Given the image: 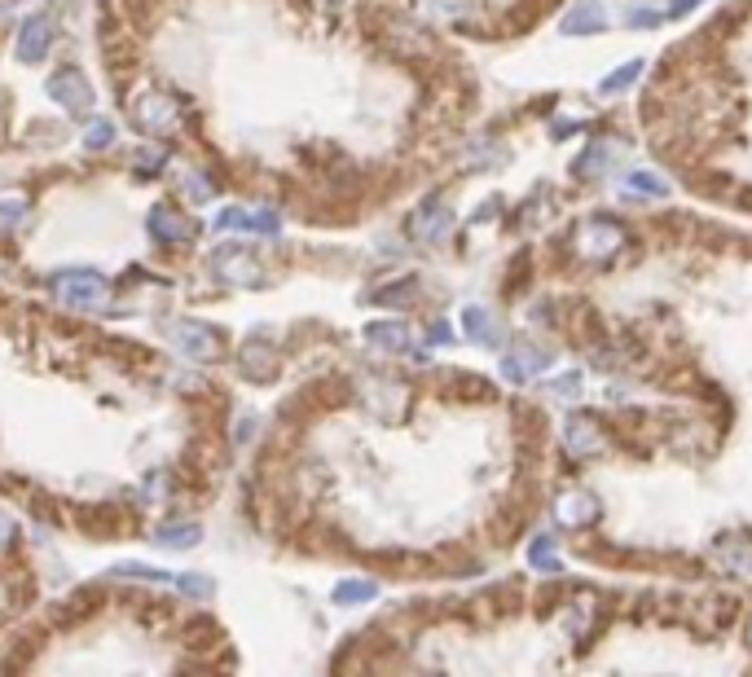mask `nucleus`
<instances>
[{
  "mask_svg": "<svg viewBox=\"0 0 752 677\" xmlns=\"http://www.w3.org/2000/svg\"><path fill=\"white\" fill-rule=\"evenodd\" d=\"M559 519L568 528H585V524H594V519H599V502H594L590 493H568L559 502Z\"/></svg>",
  "mask_w": 752,
  "mask_h": 677,
  "instance_id": "nucleus-5",
  "label": "nucleus"
},
{
  "mask_svg": "<svg viewBox=\"0 0 752 677\" xmlns=\"http://www.w3.org/2000/svg\"><path fill=\"white\" fill-rule=\"evenodd\" d=\"M717 563L731 576H752V546L744 537H722L717 541Z\"/></svg>",
  "mask_w": 752,
  "mask_h": 677,
  "instance_id": "nucleus-4",
  "label": "nucleus"
},
{
  "mask_svg": "<svg viewBox=\"0 0 752 677\" xmlns=\"http://www.w3.org/2000/svg\"><path fill=\"white\" fill-rule=\"evenodd\" d=\"M607 159H612V146H590V150H585L577 163H572V172H577V176H594V172H599Z\"/></svg>",
  "mask_w": 752,
  "mask_h": 677,
  "instance_id": "nucleus-8",
  "label": "nucleus"
},
{
  "mask_svg": "<svg viewBox=\"0 0 752 677\" xmlns=\"http://www.w3.org/2000/svg\"><path fill=\"white\" fill-rule=\"evenodd\" d=\"M603 27H607V18L594 0H585V5H577L568 18H563V31H568V36H577V31L581 36H594V31H603Z\"/></svg>",
  "mask_w": 752,
  "mask_h": 677,
  "instance_id": "nucleus-6",
  "label": "nucleus"
},
{
  "mask_svg": "<svg viewBox=\"0 0 752 677\" xmlns=\"http://www.w3.org/2000/svg\"><path fill=\"white\" fill-rule=\"evenodd\" d=\"M621 242H625V229L612 225V220H603V216L585 220L581 233H577V247H581V255H590V260H607V255H616Z\"/></svg>",
  "mask_w": 752,
  "mask_h": 677,
  "instance_id": "nucleus-1",
  "label": "nucleus"
},
{
  "mask_svg": "<svg viewBox=\"0 0 752 677\" xmlns=\"http://www.w3.org/2000/svg\"><path fill=\"white\" fill-rule=\"evenodd\" d=\"M748 638H752V625H748Z\"/></svg>",
  "mask_w": 752,
  "mask_h": 677,
  "instance_id": "nucleus-13",
  "label": "nucleus"
},
{
  "mask_svg": "<svg viewBox=\"0 0 752 677\" xmlns=\"http://www.w3.org/2000/svg\"><path fill=\"white\" fill-rule=\"evenodd\" d=\"M550 396H563V401L581 396V370H572V374H563V379L550 383Z\"/></svg>",
  "mask_w": 752,
  "mask_h": 677,
  "instance_id": "nucleus-11",
  "label": "nucleus"
},
{
  "mask_svg": "<svg viewBox=\"0 0 752 677\" xmlns=\"http://www.w3.org/2000/svg\"><path fill=\"white\" fill-rule=\"evenodd\" d=\"M546 361H550V357H546L541 348H533V343H515L511 357H506V374H511L515 383H524L528 374H541V370H546Z\"/></svg>",
  "mask_w": 752,
  "mask_h": 677,
  "instance_id": "nucleus-3",
  "label": "nucleus"
},
{
  "mask_svg": "<svg viewBox=\"0 0 752 677\" xmlns=\"http://www.w3.org/2000/svg\"><path fill=\"white\" fill-rule=\"evenodd\" d=\"M528 559H533V568L559 572V559H555V541H550V537H537V541H533V550H528Z\"/></svg>",
  "mask_w": 752,
  "mask_h": 677,
  "instance_id": "nucleus-9",
  "label": "nucleus"
},
{
  "mask_svg": "<svg viewBox=\"0 0 752 677\" xmlns=\"http://www.w3.org/2000/svg\"><path fill=\"white\" fill-rule=\"evenodd\" d=\"M563 445H568L572 458H594V453L607 449V436H603V427L594 423L590 414H581V418H568V427H563Z\"/></svg>",
  "mask_w": 752,
  "mask_h": 677,
  "instance_id": "nucleus-2",
  "label": "nucleus"
},
{
  "mask_svg": "<svg viewBox=\"0 0 752 677\" xmlns=\"http://www.w3.org/2000/svg\"><path fill=\"white\" fill-rule=\"evenodd\" d=\"M625 194H634V198H665L669 185H665V176H656V172H629L625 176Z\"/></svg>",
  "mask_w": 752,
  "mask_h": 677,
  "instance_id": "nucleus-7",
  "label": "nucleus"
},
{
  "mask_svg": "<svg viewBox=\"0 0 752 677\" xmlns=\"http://www.w3.org/2000/svg\"><path fill=\"white\" fill-rule=\"evenodd\" d=\"M467 326H471V339H480V343H493L497 335H493V326H489V313H467Z\"/></svg>",
  "mask_w": 752,
  "mask_h": 677,
  "instance_id": "nucleus-12",
  "label": "nucleus"
},
{
  "mask_svg": "<svg viewBox=\"0 0 752 677\" xmlns=\"http://www.w3.org/2000/svg\"><path fill=\"white\" fill-rule=\"evenodd\" d=\"M638 71H643V62H625L621 71H612V75H607V80L599 84V93H621V88L634 84V75H638Z\"/></svg>",
  "mask_w": 752,
  "mask_h": 677,
  "instance_id": "nucleus-10",
  "label": "nucleus"
}]
</instances>
